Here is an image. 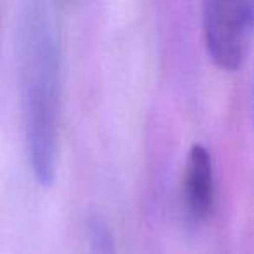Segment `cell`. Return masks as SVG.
<instances>
[{"label":"cell","mask_w":254,"mask_h":254,"mask_svg":"<svg viewBox=\"0 0 254 254\" xmlns=\"http://www.w3.org/2000/svg\"><path fill=\"white\" fill-rule=\"evenodd\" d=\"M181 204L191 221H204L214 207V167L209 150L193 143L181 174Z\"/></svg>","instance_id":"cell-3"},{"label":"cell","mask_w":254,"mask_h":254,"mask_svg":"<svg viewBox=\"0 0 254 254\" xmlns=\"http://www.w3.org/2000/svg\"><path fill=\"white\" fill-rule=\"evenodd\" d=\"M202 26L212 61L223 70H237L254 37V0H207Z\"/></svg>","instance_id":"cell-2"},{"label":"cell","mask_w":254,"mask_h":254,"mask_svg":"<svg viewBox=\"0 0 254 254\" xmlns=\"http://www.w3.org/2000/svg\"><path fill=\"white\" fill-rule=\"evenodd\" d=\"M14 54L26 153L37 183L53 185L60 159L61 32L56 9L30 0L14 18Z\"/></svg>","instance_id":"cell-1"},{"label":"cell","mask_w":254,"mask_h":254,"mask_svg":"<svg viewBox=\"0 0 254 254\" xmlns=\"http://www.w3.org/2000/svg\"><path fill=\"white\" fill-rule=\"evenodd\" d=\"M87 254H113L112 232L99 218L87 225Z\"/></svg>","instance_id":"cell-4"}]
</instances>
